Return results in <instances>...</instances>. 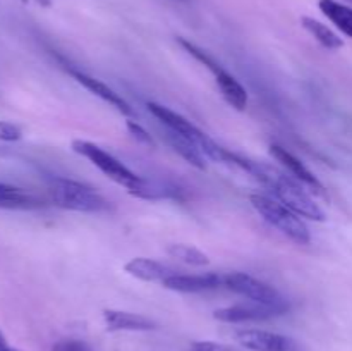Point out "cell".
I'll use <instances>...</instances> for the list:
<instances>
[{"label": "cell", "mask_w": 352, "mask_h": 351, "mask_svg": "<svg viewBox=\"0 0 352 351\" xmlns=\"http://www.w3.org/2000/svg\"><path fill=\"white\" fill-rule=\"evenodd\" d=\"M223 284L230 289V291L237 292V295L244 296L250 301H260L265 305H274V306H284L289 308L287 299L282 298L280 292L270 284L258 279L251 277V275L244 274V272H230L223 277Z\"/></svg>", "instance_id": "cell-6"}, {"label": "cell", "mask_w": 352, "mask_h": 351, "mask_svg": "<svg viewBox=\"0 0 352 351\" xmlns=\"http://www.w3.org/2000/svg\"><path fill=\"white\" fill-rule=\"evenodd\" d=\"M167 253L172 258H177L179 262H184L188 265H195V267H205L210 264V258L203 253L201 250H198L196 246H189V244H170L167 248Z\"/></svg>", "instance_id": "cell-20"}, {"label": "cell", "mask_w": 352, "mask_h": 351, "mask_svg": "<svg viewBox=\"0 0 352 351\" xmlns=\"http://www.w3.org/2000/svg\"><path fill=\"white\" fill-rule=\"evenodd\" d=\"M320 10L342 31L346 36L352 38V7L344 6L337 0H320Z\"/></svg>", "instance_id": "cell-18"}, {"label": "cell", "mask_w": 352, "mask_h": 351, "mask_svg": "<svg viewBox=\"0 0 352 351\" xmlns=\"http://www.w3.org/2000/svg\"><path fill=\"white\" fill-rule=\"evenodd\" d=\"M69 74H71L79 85L85 86L89 93H93L95 96L102 98L103 102H107L109 105L116 107L120 114H124V116H134L133 107H131L116 89L110 88L109 85H105V83L100 81V79L93 78V76H88L85 74V72L78 71V69H69Z\"/></svg>", "instance_id": "cell-9"}, {"label": "cell", "mask_w": 352, "mask_h": 351, "mask_svg": "<svg viewBox=\"0 0 352 351\" xmlns=\"http://www.w3.org/2000/svg\"><path fill=\"white\" fill-rule=\"evenodd\" d=\"M237 341L250 351H298L294 339L267 330H239Z\"/></svg>", "instance_id": "cell-8"}, {"label": "cell", "mask_w": 352, "mask_h": 351, "mask_svg": "<svg viewBox=\"0 0 352 351\" xmlns=\"http://www.w3.org/2000/svg\"><path fill=\"white\" fill-rule=\"evenodd\" d=\"M165 141H167V143L170 145L172 150H174L175 153L181 155L189 165L199 169V171H205V155L201 153V150H199L198 145H196L195 141L189 140L184 134L167 129V127H165Z\"/></svg>", "instance_id": "cell-15"}, {"label": "cell", "mask_w": 352, "mask_h": 351, "mask_svg": "<svg viewBox=\"0 0 352 351\" xmlns=\"http://www.w3.org/2000/svg\"><path fill=\"white\" fill-rule=\"evenodd\" d=\"M215 79L220 93H222V96L226 98V102L229 103L230 107H234L236 110L246 109L250 96H248L246 88H244L234 76H230L229 72L223 69V71H220L219 74L215 76Z\"/></svg>", "instance_id": "cell-16"}, {"label": "cell", "mask_w": 352, "mask_h": 351, "mask_svg": "<svg viewBox=\"0 0 352 351\" xmlns=\"http://www.w3.org/2000/svg\"><path fill=\"white\" fill-rule=\"evenodd\" d=\"M301 24L316 41H318L322 47L329 48V50H339V48L344 47V41L339 34L333 33L329 26H325L323 23L316 21L315 17L309 16H302L301 17Z\"/></svg>", "instance_id": "cell-19"}, {"label": "cell", "mask_w": 352, "mask_h": 351, "mask_svg": "<svg viewBox=\"0 0 352 351\" xmlns=\"http://www.w3.org/2000/svg\"><path fill=\"white\" fill-rule=\"evenodd\" d=\"M250 202L268 224L277 227L289 240L298 244H308L311 241L306 224L292 210H289L284 203L268 198L265 195H251Z\"/></svg>", "instance_id": "cell-3"}, {"label": "cell", "mask_w": 352, "mask_h": 351, "mask_svg": "<svg viewBox=\"0 0 352 351\" xmlns=\"http://www.w3.org/2000/svg\"><path fill=\"white\" fill-rule=\"evenodd\" d=\"M103 320L109 330H151L157 323L144 315L120 312V310H103Z\"/></svg>", "instance_id": "cell-14"}, {"label": "cell", "mask_w": 352, "mask_h": 351, "mask_svg": "<svg viewBox=\"0 0 352 351\" xmlns=\"http://www.w3.org/2000/svg\"><path fill=\"white\" fill-rule=\"evenodd\" d=\"M126 126H127V131H129V133L136 138V141H140V143H143V145H148V147H155L153 138L150 136V133H148V131L144 129L141 124H138L136 120L131 119V120H127Z\"/></svg>", "instance_id": "cell-23"}, {"label": "cell", "mask_w": 352, "mask_h": 351, "mask_svg": "<svg viewBox=\"0 0 352 351\" xmlns=\"http://www.w3.org/2000/svg\"><path fill=\"white\" fill-rule=\"evenodd\" d=\"M270 155L275 158V160L280 162V164L284 165V167L287 169V171L291 172L296 179H298V181H301V184L308 186V188H311V191L325 196V188H323V184L320 182V179L316 178V176L313 174V172L309 171V169L306 167V165L302 164L298 157H296V155H292L291 151H287L285 148L278 147V145H272Z\"/></svg>", "instance_id": "cell-10"}, {"label": "cell", "mask_w": 352, "mask_h": 351, "mask_svg": "<svg viewBox=\"0 0 352 351\" xmlns=\"http://www.w3.org/2000/svg\"><path fill=\"white\" fill-rule=\"evenodd\" d=\"M21 138H23V131L19 126L0 120V141H19Z\"/></svg>", "instance_id": "cell-24"}, {"label": "cell", "mask_w": 352, "mask_h": 351, "mask_svg": "<svg viewBox=\"0 0 352 351\" xmlns=\"http://www.w3.org/2000/svg\"><path fill=\"white\" fill-rule=\"evenodd\" d=\"M0 351H17V350H14L9 343H7V339L3 337L2 332H0Z\"/></svg>", "instance_id": "cell-26"}, {"label": "cell", "mask_w": 352, "mask_h": 351, "mask_svg": "<svg viewBox=\"0 0 352 351\" xmlns=\"http://www.w3.org/2000/svg\"><path fill=\"white\" fill-rule=\"evenodd\" d=\"M148 110H150V112L153 114V116L157 117V119L160 120L165 127H167V129H172V131H175V133L184 134V136H188L189 140L195 141L205 157L212 158L213 162H223V164H227L226 148H222L220 145H217L215 141L208 136V134L203 133L199 127H196L195 124H192L191 120L186 119L184 116H181V114H177L175 110H172V109H168V107L160 105V103H155V102L148 103Z\"/></svg>", "instance_id": "cell-2"}, {"label": "cell", "mask_w": 352, "mask_h": 351, "mask_svg": "<svg viewBox=\"0 0 352 351\" xmlns=\"http://www.w3.org/2000/svg\"><path fill=\"white\" fill-rule=\"evenodd\" d=\"M124 270L129 275H133V277L144 282H164L165 279L170 277V275L174 274V270H172L170 267H167V265L143 257L133 258V260L127 262Z\"/></svg>", "instance_id": "cell-13"}, {"label": "cell", "mask_w": 352, "mask_h": 351, "mask_svg": "<svg viewBox=\"0 0 352 351\" xmlns=\"http://www.w3.org/2000/svg\"><path fill=\"white\" fill-rule=\"evenodd\" d=\"M47 206L41 196L34 193L26 191L23 188H17L14 184L0 182V209L7 210H38Z\"/></svg>", "instance_id": "cell-12"}, {"label": "cell", "mask_w": 352, "mask_h": 351, "mask_svg": "<svg viewBox=\"0 0 352 351\" xmlns=\"http://www.w3.org/2000/svg\"><path fill=\"white\" fill-rule=\"evenodd\" d=\"M177 41H179V43H181V47L184 48V50L188 52L189 55H192V57H195L196 61L201 62L203 65H206V67H208L210 71H212L213 74H215V76L219 74L220 71H223L222 65H220L219 62H217L215 58L212 57V55L206 54V52L203 50V48H199L198 45L191 43V41H189V40H184V38H177Z\"/></svg>", "instance_id": "cell-21"}, {"label": "cell", "mask_w": 352, "mask_h": 351, "mask_svg": "<svg viewBox=\"0 0 352 351\" xmlns=\"http://www.w3.org/2000/svg\"><path fill=\"white\" fill-rule=\"evenodd\" d=\"M289 308L284 306L265 305L260 301H248L239 303V305L226 306L213 313L217 320L227 323H239V322H256V320H268L274 317H280L287 313Z\"/></svg>", "instance_id": "cell-7"}, {"label": "cell", "mask_w": 352, "mask_h": 351, "mask_svg": "<svg viewBox=\"0 0 352 351\" xmlns=\"http://www.w3.org/2000/svg\"><path fill=\"white\" fill-rule=\"evenodd\" d=\"M223 282V277L219 274H196V275H181V274H172L170 277L165 279L162 284L164 288L172 289V291L179 292H199V291H208V289L219 288Z\"/></svg>", "instance_id": "cell-11"}, {"label": "cell", "mask_w": 352, "mask_h": 351, "mask_svg": "<svg viewBox=\"0 0 352 351\" xmlns=\"http://www.w3.org/2000/svg\"><path fill=\"white\" fill-rule=\"evenodd\" d=\"M189 351H241L239 348H234L230 344L213 343V341H195L189 346Z\"/></svg>", "instance_id": "cell-22"}, {"label": "cell", "mask_w": 352, "mask_h": 351, "mask_svg": "<svg viewBox=\"0 0 352 351\" xmlns=\"http://www.w3.org/2000/svg\"><path fill=\"white\" fill-rule=\"evenodd\" d=\"M50 202L54 205L74 212L96 213L109 210L110 203L103 195H100L95 188L74 179L54 178L48 184Z\"/></svg>", "instance_id": "cell-1"}, {"label": "cell", "mask_w": 352, "mask_h": 351, "mask_svg": "<svg viewBox=\"0 0 352 351\" xmlns=\"http://www.w3.org/2000/svg\"><path fill=\"white\" fill-rule=\"evenodd\" d=\"M52 351H91V348L85 341L78 339H64L54 344Z\"/></svg>", "instance_id": "cell-25"}, {"label": "cell", "mask_w": 352, "mask_h": 351, "mask_svg": "<svg viewBox=\"0 0 352 351\" xmlns=\"http://www.w3.org/2000/svg\"><path fill=\"white\" fill-rule=\"evenodd\" d=\"M72 150L76 153L82 155L85 158H88L95 167H98L107 178H110L112 181H116L117 184L127 188V191H133L141 181V176L134 174L131 169H127L122 162L117 160L113 155H110L109 151H105L103 148L96 147L95 143H89L85 140H74L72 141Z\"/></svg>", "instance_id": "cell-5"}, {"label": "cell", "mask_w": 352, "mask_h": 351, "mask_svg": "<svg viewBox=\"0 0 352 351\" xmlns=\"http://www.w3.org/2000/svg\"><path fill=\"white\" fill-rule=\"evenodd\" d=\"M133 196H138V198L143 200H167L181 198V191H179L175 186L168 184V182H160V181H151V179L141 178L140 184L129 191Z\"/></svg>", "instance_id": "cell-17"}, {"label": "cell", "mask_w": 352, "mask_h": 351, "mask_svg": "<svg viewBox=\"0 0 352 351\" xmlns=\"http://www.w3.org/2000/svg\"><path fill=\"white\" fill-rule=\"evenodd\" d=\"M272 189L275 191L277 198L280 203H284L289 210L296 213V215L306 217V219L318 220L323 222L327 219L325 212L320 209L318 203L306 193L302 184H299L296 179L289 178L287 174H282L280 171H275L272 176L270 182H268Z\"/></svg>", "instance_id": "cell-4"}]
</instances>
